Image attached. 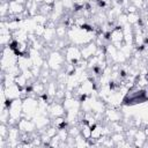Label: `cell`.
Here are the masks:
<instances>
[{
    "label": "cell",
    "mask_w": 148,
    "mask_h": 148,
    "mask_svg": "<svg viewBox=\"0 0 148 148\" xmlns=\"http://www.w3.org/2000/svg\"><path fill=\"white\" fill-rule=\"evenodd\" d=\"M38 105H39L38 97L36 98L32 96H28L23 98L22 99V113H23L22 117L27 119H34V117L37 114Z\"/></svg>",
    "instance_id": "1"
},
{
    "label": "cell",
    "mask_w": 148,
    "mask_h": 148,
    "mask_svg": "<svg viewBox=\"0 0 148 148\" xmlns=\"http://www.w3.org/2000/svg\"><path fill=\"white\" fill-rule=\"evenodd\" d=\"M46 60L49 62V66H50L51 71H56V72H59L60 69H62L64 68V64L66 61L64 53L60 52V51H58V50L51 51L49 53Z\"/></svg>",
    "instance_id": "2"
},
{
    "label": "cell",
    "mask_w": 148,
    "mask_h": 148,
    "mask_svg": "<svg viewBox=\"0 0 148 148\" xmlns=\"http://www.w3.org/2000/svg\"><path fill=\"white\" fill-rule=\"evenodd\" d=\"M64 56H65V59L67 62L76 65V62L80 59H82L81 47L75 44H69L64 49Z\"/></svg>",
    "instance_id": "3"
},
{
    "label": "cell",
    "mask_w": 148,
    "mask_h": 148,
    "mask_svg": "<svg viewBox=\"0 0 148 148\" xmlns=\"http://www.w3.org/2000/svg\"><path fill=\"white\" fill-rule=\"evenodd\" d=\"M2 89H3V92H5V96H6L7 101H13V99H16V98H21V87L17 86L16 83H13L8 87L2 86Z\"/></svg>",
    "instance_id": "4"
},
{
    "label": "cell",
    "mask_w": 148,
    "mask_h": 148,
    "mask_svg": "<svg viewBox=\"0 0 148 148\" xmlns=\"http://www.w3.org/2000/svg\"><path fill=\"white\" fill-rule=\"evenodd\" d=\"M49 116L50 118H56V117H61V116H65L66 114V110L64 108L62 104L58 103V102H51L49 104Z\"/></svg>",
    "instance_id": "5"
},
{
    "label": "cell",
    "mask_w": 148,
    "mask_h": 148,
    "mask_svg": "<svg viewBox=\"0 0 148 148\" xmlns=\"http://www.w3.org/2000/svg\"><path fill=\"white\" fill-rule=\"evenodd\" d=\"M17 127L20 128L21 132H24V133H34L36 131V125L34 123L32 119H27V118H21L20 121L17 123Z\"/></svg>",
    "instance_id": "6"
},
{
    "label": "cell",
    "mask_w": 148,
    "mask_h": 148,
    "mask_svg": "<svg viewBox=\"0 0 148 148\" xmlns=\"http://www.w3.org/2000/svg\"><path fill=\"white\" fill-rule=\"evenodd\" d=\"M109 42L112 44L116 43H124V31L121 27H114L109 34H108Z\"/></svg>",
    "instance_id": "7"
},
{
    "label": "cell",
    "mask_w": 148,
    "mask_h": 148,
    "mask_svg": "<svg viewBox=\"0 0 148 148\" xmlns=\"http://www.w3.org/2000/svg\"><path fill=\"white\" fill-rule=\"evenodd\" d=\"M97 49H98V46L96 45L95 40H92V42H90V43H88V44H86V45L81 46V54H82V59L88 60L89 58H91L92 56H95V53H96Z\"/></svg>",
    "instance_id": "8"
},
{
    "label": "cell",
    "mask_w": 148,
    "mask_h": 148,
    "mask_svg": "<svg viewBox=\"0 0 148 148\" xmlns=\"http://www.w3.org/2000/svg\"><path fill=\"white\" fill-rule=\"evenodd\" d=\"M104 113H105V119L109 120L110 123H112V121H121L123 120V114L117 108L106 106Z\"/></svg>",
    "instance_id": "9"
},
{
    "label": "cell",
    "mask_w": 148,
    "mask_h": 148,
    "mask_svg": "<svg viewBox=\"0 0 148 148\" xmlns=\"http://www.w3.org/2000/svg\"><path fill=\"white\" fill-rule=\"evenodd\" d=\"M147 139H148V136H147L145 130H138L135 135H134V139H133V145L142 147L145 145V142L147 141Z\"/></svg>",
    "instance_id": "10"
},
{
    "label": "cell",
    "mask_w": 148,
    "mask_h": 148,
    "mask_svg": "<svg viewBox=\"0 0 148 148\" xmlns=\"http://www.w3.org/2000/svg\"><path fill=\"white\" fill-rule=\"evenodd\" d=\"M57 38V34H56V27L52 25H46L44 35H43V39L46 43H51Z\"/></svg>",
    "instance_id": "11"
},
{
    "label": "cell",
    "mask_w": 148,
    "mask_h": 148,
    "mask_svg": "<svg viewBox=\"0 0 148 148\" xmlns=\"http://www.w3.org/2000/svg\"><path fill=\"white\" fill-rule=\"evenodd\" d=\"M53 12V5H47V3H42L39 6V14H43L47 17H50V15Z\"/></svg>",
    "instance_id": "12"
},
{
    "label": "cell",
    "mask_w": 148,
    "mask_h": 148,
    "mask_svg": "<svg viewBox=\"0 0 148 148\" xmlns=\"http://www.w3.org/2000/svg\"><path fill=\"white\" fill-rule=\"evenodd\" d=\"M67 25L65 23L59 24L58 27H56V34H57V38H65V36H67Z\"/></svg>",
    "instance_id": "13"
},
{
    "label": "cell",
    "mask_w": 148,
    "mask_h": 148,
    "mask_svg": "<svg viewBox=\"0 0 148 148\" xmlns=\"http://www.w3.org/2000/svg\"><path fill=\"white\" fill-rule=\"evenodd\" d=\"M140 20H141V16L139 15V13H127V22L131 24V25H134L136 23H140Z\"/></svg>",
    "instance_id": "14"
},
{
    "label": "cell",
    "mask_w": 148,
    "mask_h": 148,
    "mask_svg": "<svg viewBox=\"0 0 148 148\" xmlns=\"http://www.w3.org/2000/svg\"><path fill=\"white\" fill-rule=\"evenodd\" d=\"M15 83H16L17 86H20L21 88L28 87V80L25 79V76H24L22 73H20L18 75L15 76Z\"/></svg>",
    "instance_id": "15"
},
{
    "label": "cell",
    "mask_w": 148,
    "mask_h": 148,
    "mask_svg": "<svg viewBox=\"0 0 148 148\" xmlns=\"http://www.w3.org/2000/svg\"><path fill=\"white\" fill-rule=\"evenodd\" d=\"M61 3L64 6L65 9H68V10H72L75 8V2L74 0H61Z\"/></svg>",
    "instance_id": "16"
},
{
    "label": "cell",
    "mask_w": 148,
    "mask_h": 148,
    "mask_svg": "<svg viewBox=\"0 0 148 148\" xmlns=\"http://www.w3.org/2000/svg\"><path fill=\"white\" fill-rule=\"evenodd\" d=\"M56 2V0H43V3H47V5H53Z\"/></svg>",
    "instance_id": "17"
},
{
    "label": "cell",
    "mask_w": 148,
    "mask_h": 148,
    "mask_svg": "<svg viewBox=\"0 0 148 148\" xmlns=\"http://www.w3.org/2000/svg\"><path fill=\"white\" fill-rule=\"evenodd\" d=\"M34 1H35V2H37V3H39V5H40V3H43V0H34Z\"/></svg>",
    "instance_id": "18"
}]
</instances>
